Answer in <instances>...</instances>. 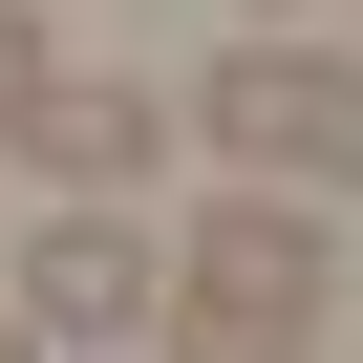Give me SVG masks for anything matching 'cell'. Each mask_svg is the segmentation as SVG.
I'll use <instances>...</instances> for the list:
<instances>
[{
  "label": "cell",
  "mask_w": 363,
  "mask_h": 363,
  "mask_svg": "<svg viewBox=\"0 0 363 363\" xmlns=\"http://www.w3.org/2000/svg\"><path fill=\"white\" fill-rule=\"evenodd\" d=\"M150 320H171V363H320V320H342V235H320V193H214Z\"/></svg>",
  "instance_id": "cell-1"
},
{
  "label": "cell",
  "mask_w": 363,
  "mask_h": 363,
  "mask_svg": "<svg viewBox=\"0 0 363 363\" xmlns=\"http://www.w3.org/2000/svg\"><path fill=\"white\" fill-rule=\"evenodd\" d=\"M193 128L257 171V193H363V65H342V43H299V22H257V43L193 86Z\"/></svg>",
  "instance_id": "cell-2"
},
{
  "label": "cell",
  "mask_w": 363,
  "mask_h": 363,
  "mask_svg": "<svg viewBox=\"0 0 363 363\" xmlns=\"http://www.w3.org/2000/svg\"><path fill=\"white\" fill-rule=\"evenodd\" d=\"M0 299H22V342H128V320L171 299V257H150L107 193H65V214L22 235V278H0Z\"/></svg>",
  "instance_id": "cell-3"
},
{
  "label": "cell",
  "mask_w": 363,
  "mask_h": 363,
  "mask_svg": "<svg viewBox=\"0 0 363 363\" xmlns=\"http://www.w3.org/2000/svg\"><path fill=\"white\" fill-rule=\"evenodd\" d=\"M150 150H171V107H150V86H86V65H43V86H22V171H65V193H107V214H128V171H150Z\"/></svg>",
  "instance_id": "cell-4"
},
{
  "label": "cell",
  "mask_w": 363,
  "mask_h": 363,
  "mask_svg": "<svg viewBox=\"0 0 363 363\" xmlns=\"http://www.w3.org/2000/svg\"><path fill=\"white\" fill-rule=\"evenodd\" d=\"M22 86H43V0H0V128H22Z\"/></svg>",
  "instance_id": "cell-5"
},
{
  "label": "cell",
  "mask_w": 363,
  "mask_h": 363,
  "mask_svg": "<svg viewBox=\"0 0 363 363\" xmlns=\"http://www.w3.org/2000/svg\"><path fill=\"white\" fill-rule=\"evenodd\" d=\"M0 363H43V342H22V299H0Z\"/></svg>",
  "instance_id": "cell-6"
},
{
  "label": "cell",
  "mask_w": 363,
  "mask_h": 363,
  "mask_svg": "<svg viewBox=\"0 0 363 363\" xmlns=\"http://www.w3.org/2000/svg\"><path fill=\"white\" fill-rule=\"evenodd\" d=\"M257 22H299V0H257Z\"/></svg>",
  "instance_id": "cell-7"
}]
</instances>
